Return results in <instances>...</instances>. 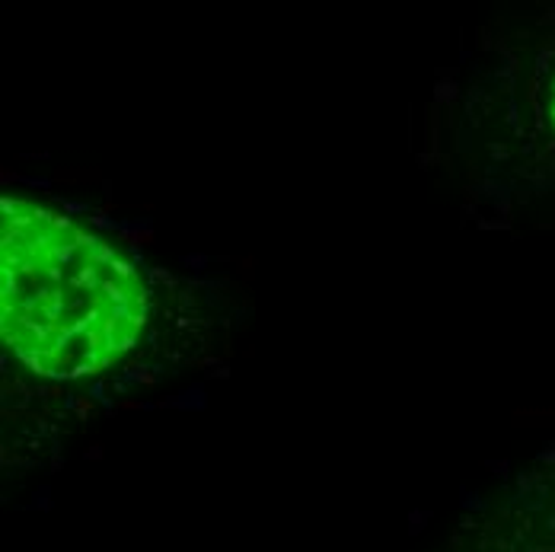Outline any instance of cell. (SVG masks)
I'll use <instances>...</instances> for the list:
<instances>
[{
  "label": "cell",
  "mask_w": 555,
  "mask_h": 552,
  "mask_svg": "<svg viewBox=\"0 0 555 552\" xmlns=\"http://www.w3.org/2000/svg\"><path fill=\"white\" fill-rule=\"evenodd\" d=\"M549 115H552V125H555V77H552V86H549Z\"/></svg>",
  "instance_id": "2"
},
{
  "label": "cell",
  "mask_w": 555,
  "mask_h": 552,
  "mask_svg": "<svg viewBox=\"0 0 555 552\" xmlns=\"http://www.w3.org/2000/svg\"><path fill=\"white\" fill-rule=\"evenodd\" d=\"M150 290L140 268L64 211L0 202V326L23 367L80 380L122 364L140 345Z\"/></svg>",
  "instance_id": "1"
}]
</instances>
